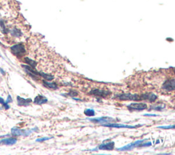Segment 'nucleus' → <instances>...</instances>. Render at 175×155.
I'll return each instance as SVG.
<instances>
[{"mask_svg": "<svg viewBox=\"0 0 175 155\" xmlns=\"http://www.w3.org/2000/svg\"><path fill=\"white\" fill-rule=\"evenodd\" d=\"M11 51L14 55H15L17 57L22 56L25 54L26 51H25V46L22 44H14L10 48Z\"/></svg>", "mask_w": 175, "mask_h": 155, "instance_id": "f257e3e1", "label": "nucleus"}, {"mask_svg": "<svg viewBox=\"0 0 175 155\" xmlns=\"http://www.w3.org/2000/svg\"><path fill=\"white\" fill-rule=\"evenodd\" d=\"M146 141L145 139H143V140H137L134 143H131L129 144H128V145L123 146V147L122 148H118V150L119 151H129V150H132L133 148H136V147H142V144L144 141Z\"/></svg>", "mask_w": 175, "mask_h": 155, "instance_id": "f03ea898", "label": "nucleus"}, {"mask_svg": "<svg viewBox=\"0 0 175 155\" xmlns=\"http://www.w3.org/2000/svg\"><path fill=\"white\" fill-rule=\"evenodd\" d=\"M117 98L121 101H138V100L141 99V98L138 95L132 94L130 93L118 95Z\"/></svg>", "mask_w": 175, "mask_h": 155, "instance_id": "7ed1b4c3", "label": "nucleus"}, {"mask_svg": "<svg viewBox=\"0 0 175 155\" xmlns=\"http://www.w3.org/2000/svg\"><path fill=\"white\" fill-rule=\"evenodd\" d=\"M90 121L95 123V124H101V125L105 123H109L111 122H115V120L112 118L109 117H101V118H95L89 119Z\"/></svg>", "mask_w": 175, "mask_h": 155, "instance_id": "20e7f679", "label": "nucleus"}, {"mask_svg": "<svg viewBox=\"0 0 175 155\" xmlns=\"http://www.w3.org/2000/svg\"><path fill=\"white\" fill-rule=\"evenodd\" d=\"M162 88L167 92H172L175 90V80L170 79L166 81L162 86Z\"/></svg>", "mask_w": 175, "mask_h": 155, "instance_id": "39448f33", "label": "nucleus"}, {"mask_svg": "<svg viewBox=\"0 0 175 155\" xmlns=\"http://www.w3.org/2000/svg\"><path fill=\"white\" fill-rule=\"evenodd\" d=\"M33 131V129H31V130H21V129L17 128H13L12 129L11 133L14 136H28L29 134H31Z\"/></svg>", "mask_w": 175, "mask_h": 155, "instance_id": "423d86ee", "label": "nucleus"}, {"mask_svg": "<svg viewBox=\"0 0 175 155\" xmlns=\"http://www.w3.org/2000/svg\"><path fill=\"white\" fill-rule=\"evenodd\" d=\"M103 126L111 127V128H118V129H135L136 126H131V125L123 124H112V123H105L102 124Z\"/></svg>", "mask_w": 175, "mask_h": 155, "instance_id": "0eeeda50", "label": "nucleus"}, {"mask_svg": "<svg viewBox=\"0 0 175 155\" xmlns=\"http://www.w3.org/2000/svg\"><path fill=\"white\" fill-rule=\"evenodd\" d=\"M127 107L129 109L141 111V110L146 109L147 108V105L143 103H131L129 105H128Z\"/></svg>", "mask_w": 175, "mask_h": 155, "instance_id": "6e6552de", "label": "nucleus"}, {"mask_svg": "<svg viewBox=\"0 0 175 155\" xmlns=\"http://www.w3.org/2000/svg\"><path fill=\"white\" fill-rule=\"evenodd\" d=\"M90 94H93L94 96H96L106 97L108 96V95L110 94V92H108V91L101 90H99V89H94V90H91Z\"/></svg>", "mask_w": 175, "mask_h": 155, "instance_id": "1a4fd4ad", "label": "nucleus"}, {"mask_svg": "<svg viewBox=\"0 0 175 155\" xmlns=\"http://www.w3.org/2000/svg\"><path fill=\"white\" fill-rule=\"evenodd\" d=\"M114 148V142L109 141L106 144H102L99 146V149L103 150H112Z\"/></svg>", "mask_w": 175, "mask_h": 155, "instance_id": "9d476101", "label": "nucleus"}, {"mask_svg": "<svg viewBox=\"0 0 175 155\" xmlns=\"http://www.w3.org/2000/svg\"><path fill=\"white\" fill-rule=\"evenodd\" d=\"M141 99L144 100H148L150 102H154L157 99V95L153 94V93H147V94H143L141 96Z\"/></svg>", "mask_w": 175, "mask_h": 155, "instance_id": "9b49d317", "label": "nucleus"}, {"mask_svg": "<svg viewBox=\"0 0 175 155\" xmlns=\"http://www.w3.org/2000/svg\"><path fill=\"white\" fill-rule=\"evenodd\" d=\"M47 101L48 100L47 98L41 96V95H39V96H37L35 98L34 103L35 104H37V105H43V104L47 103Z\"/></svg>", "mask_w": 175, "mask_h": 155, "instance_id": "f8f14e48", "label": "nucleus"}, {"mask_svg": "<svg viewBox=\"0 0 175 155\" xmlns=\"http://www.w3.org/2000/svg\"><path fill=\"white\" fill-rule=\"evenodd\" d=\"M16 139L15 138H8V139H4L0 141V144H4V145H13L16 143Z\"/></svg>", "mask_w": 175, "mask_h": 155, "instance_id": "ddd939ff", "label": "nucleus"}, {"mask_svg": "<svg viewBox=\"0 0 175 155\" xmlns=\"http://www.w3.org/2000/svg\"><path fill=\"white\" fill-rule=\"evenodd\" d=\"M18 105L20 106H27L31 102V99H25L20 96H17Z\"/></svg>", "mask_w": 175, "mask_h": 155, "instance_id": "4468645a", "label": "nucleus"}, {"mask_svg": "<svg viewBox=\"0 0 175 155\" xmlns=\"http://www.w3.org/2000/svg\"><path fill=\"white\" fill-rule=\"evenodd\" d=\"M10 34H11L12 36H13L14 37H21L22 35L21 31L19 29H16V28H14L12 29L11 31H10Z\"/></svg>", "mask_w": 175, "mask_h": 155, "instance_id": "2eb2a0df", "label": "nucleus"}, {"mask_svg": "<svg viewBox=\"0 0 175 155\" xmlns=\"http://www.w3.org/2000/svg\"><path fill=\"white\" fill-rule=\"evenodd\" d=\"M165 108H166V105H164V104H159V105L152 106L151 107V109L156 110V111H161V110L164 109Z\"/></svg>", "mask_w": 175, "mask_h": 155, "instance_id": "dca6fc26", "label": "nucleus"}, {"mask_svg": "<svg viewBox=\"0 0 175 155\" xmlns=\"http://www.w3.org/2000/svg\"><path fill=\"white\" fill-rule=\"evenodd\" d=\"M43 84L45 86V87H47V88L51 89H54V90H55V89L58 88V86H57V84H55V83L48 82V81H44Z\"/></svg>", "mask_w": 175, "mask_h": 155, "instance_id": "f3484780", "label": "nucleus"}, {"mask_svg": "<svg viewBox=\"0 0 175 155\" xmlns=\"http://www.w3.org/2000/svg\"><path fill=\"white\" fill-rule=\"evenodd\" d=\"M25 61L27 64L30 65L31 67L34 68H34L36 67V62L35 61H34V60H32V59H29L28 58H25Z\"/></svg>", "mask_w": 175, "mask_h": 155, "instance_id": "a211bd4d", "label": "nucleus"}, {"mask_svg": "<svg viewBox=\"0 0 175 155\" xmlns=\"http://www.w3.org/2000/svg\"><path fill=\"white\" fill-rule=\"evenodd\" d=\"M39 75H41V77H44V78L45 79H47L48 81H51V80L54 79V76L47 75V74L43 73V72H41V73H39Z\"/></svg>", "mask_w": 175, "mask_h": 155, "instance_id": "6ab92c4d", "label": "nucleus"}, {"mask_svg": "<svg viewBox=\"0 0 175 155\" xmlns=\"http://www.w3.org/2000/svg\"><path fill=\"white\" fill-rule=\"evenodd\" d=\"M84 114L88 116H94L95 115V111L92 109H86L84 111Z\"/></svg>", "mask_w": 175, "mask_h": 155, "instance_id": "aec40b11", "label": "nucleus"}, {"mask_svg": "<svg viewBox=\"0 0 175 155\" xmlns=\"http://www.w3.org/2000/svg\"><path fill=\"white\" fill-rule=\"evenodd\" d=\"M158 129H175V124H172V125H167V126H159L157 127Z\"/></svg>", "mask_w": 175, "mask_h": 155, "instance_id": "412c9836", "label": "nucleus"}, {"mask_svg": "<svg viewBox=\"0 0 175 155\" xmlns=\"http://www.w3.org/2000/svg\"><path fill=\"white\" fill-rule=\"evenodd\" d=\"M0 103L2 104V105H4V107H5V109H8V108H9V106L8 105V104L6 103L5 101H4V100L2 99L1 97H0Z\"/></svg>", "mask_w": 175, "mask_h": 155, "instance_id": "4be33fe9", "label": "nucleus"}, {"mask_svg": "<svg viewBox=\"0 0 175 155\" xmlns=\"http://www.w3.org/2000/svg\"><path fill=\"white\" fill-rule=\"evenodd\" d=\"M52 137H43V138H39V139H36V141L38 142H42L45 141V140H49L51 139Z\"/></svg>", "mask_w": 175, "mask_h": 155, "instance_id": "5701e85b", "label": "nucleus"}, {"mask_svg": "<svg viewBox=\"0 0 175 155\" xmlns=\"http://www.w3.org/2000/svg\"><path fill=\"white\" fill-rule=\"evenodd\" d=\"M0 27L1 28V30L3 32L5 33V29H6V27H5V25H4V23L3 21H0Z\"/></svg>", "mask_w": 175, "mask_h": 155, "instance_id": "b1692460", "label": "nucleus"}, {"mask_svg": "<svg viewBox=\"0 0 175 155\" xmlns=\"http://www.w3.org/2000/svg\"><path fill=\"white\" fill-rule=\"evenodd\" d=\"M12 101V98H11V96H10V95H8V97L7 100H6V103L8 104V103H11Z\"/></svg>", "mask_w": 175, "mask_h": 155, "instance_id": "393cba45", "label": "nucleus"}, {"mask_svg": "<svg viewBox=\"0 0 175 155\" xmlns=\"http://www.w3.org/2000/svg\"><path fill=\"white\" fill-rule=\"evenodd\" d=\"M144 116H149V117H157V116H159L157 114H144Z\"/></svg>", "mask_w": 175, "mask_h": 155, "instance_id": "a878e982", "label": "nucleus"}, {"mask_svg": "<svg viewBox=\"0 0 175 155\" xmlns=\"http://www.w3.org/2000/svg\"><path fill=\"white\" fill-rule=\"evenodd\" d=\"M70 96H71L72 97H75V96H77V95L78 94L77 92H71V93H69V94Z\"/></svg>", "mask_w": 175, "mask_h": 155, "instance_id": "bb28decb", "label": "nucleus"}]
</instances>
